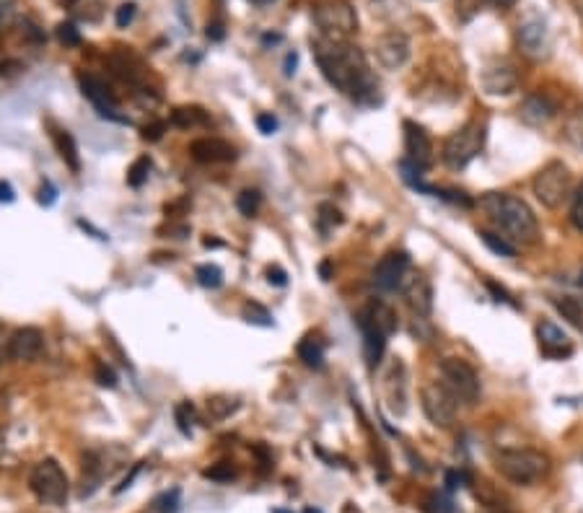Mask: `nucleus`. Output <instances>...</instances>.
<instances>
[{
	"label": "nucleus",
	"mask_w": 583,
	"mask_h": 513,
	"mask_svg": "<svg viewBox=\"0 0 583 513\" xmlns=\"http://www.w3.org/2000/svg\"><path fill=\"white\" fill-rule=\"evenodd\" d=\"M314 57L322 70V76L350 96L361 107H376L381 102L379 81L368 68V60L358 47H353L348 39H327L319 37L314 42Z\"/></svg>",
	"instance_id": "nucleus-1"
},
{
	"label": "nucleus",
	"mask_w": 583,
	"mask_h": 513,
	"mask_svg": "<svg viewBox=\"0 0 583 513\" xmlns=\"http://www.w3.org/2000/svg\"><path fill=\"white\" fill-rule=\"evenodd\" d=\"M480 208L490 216V221L501 228L511 244L532 247L539 241V223L534 210L516 195L508 192H488L480 197Z\"/></svg>",
	"instance_id": "nucleus-2"
},
{
	"label": "nucleus",
	"mask_w": 583,
	"mask_h": 513,
	"mask_svg": "<svg viewBox=\"0 0 583 513\" xmlns=\"http://www.w3.org/2000/svg\"><path fill=\"white\" fill-rule=\"evenodd\" d=\"M495 469L514 485H534L550 472V456L537 449H498L493 456Z\"/></svg>",
	"instance_id": "nucleus-3"
},
{
	"label": "nucleus",
	"mask_w": 583,
	"mask_h": 513,
	"mask_svg": "<svg viewBox=\"0 0 583 513\" xmlns=\"http://www.w3.org/2000/svg\"><path fill=\"white\" fill-rule=\"evenodd\" d=\"M29 490L45 506H65L70 495V482L58 459L47 456V459L34 464V469L29 472Z\"/></svg>",
	"instance_id": "nucleus-4"
},
{
	"label": "nucleus",
	"mask_w": 583,
	"mask_h": 513,
	"mask_svg": "<svg viewBox=\"0 0 583 513\" xmlns=\"http://www.w3.org/2000/svg\"><path fill=\"white\" fill-rule=\"evenodd\" d=\"M482 146H485V125L472 120L464 127H459L457 133H451L449 138H446L441 159H444V164L454 171L467 169V166L482 153Z\"/></svg>",
	"instance_id": "nucleus-5"
},
{
	"label": "nucleus",
	"mask_w": 583,
	"mask_h": 513,
	"mask_svg": "<svg viewBox=\"0 0 583 513\" xmlns=\"http://www.w3.org/2000/svg\"><path fill=\"white\" fill-rule=\"evenodd\" d=\"M534 197L550 210H558L560 205L573 195V174L563 161H550L537 171L532 182Z\"/></svg>",
	"instance_id": "nucleus-6"
},
{
	"label": "nucleus",
	"mask_w": 583,
	"mask_h": 513,
	"mask_svg": "<svg viewBox=\"0 0 583 513\" xmlns=\"http://www.w3.org/2000/svg\"><path fill=\"white\" fill-rule=\"evenodd\" d=\"M311 16L322 37L327 39H348L350 34L358 32V16L350 0H322L314 6Z\"/></svg>",
	"instance_id": "nucleus-7"
},
{
	"label": "nucleus",
	"mask_w": 583,
	"mask_h": 513,
	"mask_svg": "<svg viewBox=\"0 0 583 513\" xmlns=\"http://www.w3.org/2000/svg\"><path fill=\"white\" fill-rule=\"evenodd\" d=\"M438 368H441V384L457 397V402L475 405L480 399V376L475 368L462 358H444Z\"/></svg>",
	"instance_id": "nucleus-8"
},
{
	"label": "nucleus",
	"mask_w": 583,
	"mask_h": 513,
	"mask_svg": "<svg viewBox=\"0 0 583 513\" xmlns=\"http://www.w3.org/2000/svg\"><path fill=\"white\" fill-rule=\"evenodd\" d=\"M420 405H423L425 418L431 420L436 428H451L454 420H457L459 410L457 397H454L441 381L423 387V392H420Z\"/></svg>",
	"instance_id": "nucleus-9"
},
{
	"label": "nucleus",
	"mask_w": 583,
	"mask_h": 513,
	"mask_svg": "<svg viewBox=\"0 0 583 513\" xmlns=\"http://www.w3.org/2000/svg\"><path fill=\"white\" fill-rule=\"evenodd\" d=\"M516 39H519V50L524 52L529 60H545L552 52V37L547 24L539 16H529L519 24V32H516Z\"/></svg>",
	"instance_id": "nucleus-10"
},
{
	"label": "nucleus",
	"mask_w": 583,
	"mask_h": 513,
	"mask_svg": "<svg viewBox=\"0 0 583 513\" xmlns=\"http://www.w3.org/2000/svg\"><path fill=\"white\" fill-rule=\"evenodd\" d=\"M374 55H376V60H379L381 68H387V70L405 68L407 60H410V55H412L410 39H407L405 32L389 29V32H384L374 42Z\"/></svg>",
	"instance_id": "nucleus-11"
},
{
	"label": "nucleus",
	"mask_w": 583,
	"mask_h": 513,
	"mask_svg": "<svg viewBox=\"0 0 583 513\" xmlns=\"http://www.w3.org/2000/svg\"><path fill=\"white\" fill-rule=\"evenodd\" d=\"M407 270H410V257L407 252H387L376 262L374 273H371V280L379 291L389 293V291H400L402 280H405Z\"/></svg>",
	"instance_id": "nucleus-12"
},
{
	"label": "nucleus",
	"mask_w": 583,
	"mask_h": 513,
	"mask_svg": "<svg viewBox=\"0 0 583 513\" xmlns=\"http://www.w3.org/2000/svg\"><path fill=\"white\" fill-rule=\"evenodd\" d=\"M400 293L405 298V304L410 306L415 317H431L433 311V285L423 273H410L407 270L405 280L400 285Z\"/></svg>",
	"instance_id": "nucleus-13"
},
{
	"label": "nucleus",
	"mask_w": 583,
	"mask_h": 513,
	"mask_svg": "<svg viewBox=\"0 0 583 513\" xmlns=\"http://www.w3.org/2000/svg\"><path fill=\"white\" fill-rule=\"evenodd\" d=\"M480 86L488 96H508L519 89V73L506 60H495L480 73Z\"/></svg>",
	"instance_id": "nucleus-14"
},
{
	"label": "nucleus",
	"mask_w": 583,
	"mask_h": 513,
	"mask_svg": "<svg viewBox=\"0 0 583 513\" xmlns=\"http://www.w3.org/2000/svg\"><path fill=\"white\" fill-rule=\"evenodd\" d=\"M402 127H405V161L415 166V169L428 171L433 164L431 135L425 133V127H420L418 122L407 120Z\"/></svg>",
	"instance_id": "nucleus-15"
},
{
	"label": "nucleus",
	"mask_w": 583,
	"mask_h": 513,
	"mask_svg": "<svg viewBox=\"0 0 583 513\" xmlns=\"http://www.w3.org/2000/svg\"><path fill=\"white\" fill-rule=\"evenodd\" d=\"M81 91H83V96H86V99H89V102L94 104L96 112L102 114L104 120L130 122L120 114V107H117L115 94H112V89H109V86L102 81V78L81 76Z\"/></svg>",
	"instance_id": "nucleus-16"
},
{
	"label": "nucleus",
	"mask_w": 583,
	"mask_h": 513,
	"mask_svg": "<svg viewBox=\"0 0 583 513\" xmlns=\"http://www.w3.org/2000/svg\"><path fill=\"white\" fill-rule=\"evenodd\" d=\"M6 345L11 361H37L42 350H45V332L37 330V327H21L8 337Z\"/></svg>",
	"instance_id": "nucleus-17"
},
{
	"label": "nucleus",
	"mask_w": 583,
	"mask_h": 513,
	"mask_svg": "<svg viewBox=\"0 0 583 513\" xmlns=\"http://www.w3.org/2000/svg\"><path fill=\"white\" fill-rule=\"evenodd\" d=\"M537 342L539 350L545 358L550 361H563V358H571L573 355V345L568 340L563 330H560L558 324L552 322H539L537 324Z\"/></svg>",
	"instance_id": "nucleus-18"
},
{
	"label": "nucleus",
	"mask_w": 583,
	"mask_h": 513,
	"mask_svg": "<svg viewBox=\"0 0 583 513\" xmlns=\"http://www.w3.org/2000/svg\"><path fill=\"white\" fill-rule=\"evenodd\" d=\"M355 324H358V330H361L363 353H366L368 368H376L381 361V355H384V348H387L389 337L371 322V317H368L363 309L355 314Z\"/></svg>",
	"instance_id": "nucleus-19"
},
{
	"label": "nucleus",
	"mask_w": 583,
	"mask_h": 513,
	"mask_svg": "<svg viewBox=\"0 0 583 513\" xmlns=\"http://www.w3.org/2000/svg\"><path fill=\"white\" fill-rule=\"evenodd\" d=\"M190 156L197 164H229L236 159V148L221 138H197L190 143Z\"/></svg>",
	"instance_id": "nucleus-20"
},
{
	"label": "nucleus",
	"mask_w": 583,
	"mask_h": 513,
	"mask_svg": "<svg viewBox=\"0 0 583 513\" xmlns=\"http://www.w3.org/2000/svg\"><path fill=\"white\" fill-rule=\"evenodd\" d=\"M555 112H558V109H555V104H552L545 94L526 96L519 107L521 120H524L526 125H534V127L547 125V122L555 117Z\"/></svg>",
	"instance_id": "nucleus-21"
},
{
	"label": "nucleus",
	"mask_w": 583,
	"mask_h": 513,
	"mask_svg": "<svg viewBox=\"0 0 583 513\" xmlns=\"http://www.w3.org/2000/svg\"><path fill=\"white\" fill-rule=\"evenodd\" d=\"M387 402L389 407H392L397 415H402V412L407 410V374H405V366H402L400 361H394L392 368H389L387 374Z\"/></svg>",
	"instance_id": "nucleus-22"
},
{
	"label": "nucleus",
	"mask_w": 583,
	"mask_h": 513,
	"mask_svg": "<svg viewBox=\"0 0 583 513\" xmlns=\"http://www.w3.org/2000/svg\"><path fill=\"white\" fill-rule=\"evenodd\" d=\"M52 143L58 148L60 159L65 161V166H68L73 174H78V171H81V153H78L76 138H73L68 130H63V127H52Z\"/></svg>",
	"instance_id": "nucleus-23"
},
{
	"label": "nucleus",
	"mask_w": 583,
	"mask_h": 513,
	"mask_svg": "<svg viewBox=\"0 0 583 513\" xmlns=\"http://www.w3.org/2000/svg\"><path fill=\"white\" fill-rule=\"evenodd\" d=\"M363 311H366L368 317H371V322H374L387 337H392L394 332H397V311H394L387 301H376L374 298L371 304L363 306Z\"/></svg>",
	"instance_id": "nucleus-24"
},
{
	"label": "nucleus",
	"mask_w": 583,
	"mask_h": 513,
	"mask_svg": "<svg viewBox=\"0 0 583 513\" xmlns=\"http://www.w3.org/2000/svg\"><path fill=\"white\" fill-rule=\"evenodd\" d=\"M63 6L73 19L96 24L104 16V0H63Z\"/></svg>",
	"instance_id": "nucleus-25"
},
{
	"label": "nucleus",
	"mask_w": 583,
	"mask_h": 513,
	"mask_svg": "<svg viewBox=\"0 0 583 513\" xmlns=\"http://www.w3.org/2000/svg\"><path fill=\"white\" fill-rule=\"evenodd\" d=\"M172 125L179 130H192V127H208L210 114L200 107H177L172 112Z\"/></svg>",
	"instance_id": "nucleus-26"
},
{
	"label": "nucleus",
	"mask_w": 583,
	"mask_h": 513,
	"mask_svg": "<svg viewBox=\"0 0 583 513\" xmlns=\"http://www.w3.org/2000/svg\"><path fill=\"white\" fill-rule=\"evenodd\" d=\"M298 358L304 361V366L309 368H322L324 366V342L317 335H306L304 340L298 342Z\"/></svg>",
	"instance_id": "nucleus-27"
},
{
	"label": "nucleus",
	"mask_w": 583,
	"mask_h": 513,
	"mask_svg": "<svg viewBox=\"0 0 583 513\" xmlns=\"http://www.w3.org/2000/svg\"><path fill=\"white\" fill-rule=\"evenodd\" d=\"M555 309H558L560 314H563V319H568L576 330H583V304L578 298L573 296L555 298Z\"/></svg>",
	"instance_id": "nucleus-28"
},
{
	"label": "nucleus",
	"mask_w": 583,
	"mask_h": 513,
	"mask_svg": "<svg viewBox=\"0 0 583 513\" xmlns=\"http://www.w3.org/2000/svg\"><path fill=\"white\" fill-rule=\"evenodd\" d=\"M480 239L482 244H485L493 254H498V257H506V260L516 257V247L506 239V236L495 234V231H480Z\"/></svg>",
	"instance_id": "nucleus-29"
},
{
	"label": "nucleus",
	"mask_w": 583,
	"mask_h": 513,
	"mask_svg": "<svg viewBox=\"0 0 583 513\" xmlns=\"http://www.w3.org/2000/svg\"><path fill=\"white\" fill-rule=\"evenodd\" d=\"M148 177H151V159H148V156H140V159L130 166V171H127V184L138 190V187H143V184L148 182Z\"/></svg>",
	"instance_id": "nucleus-30"
},
{
	"label": "nucleus",
	"mask_w": 583,
	"mask_h": 513,
	"mask_svg": "<svg viewBox=\"0 0 583 513\" xmlns=\"http://www.w3.org/2000/svg\"><path fill=\"white\" fill-rule=\"evenodd\" d=\"M260 205H262V195L257 190H244V192H239V197H236V208H239L241 216L254 218L257 216V210H260Z\"/></svg>",
	"instance_id": "nucleus-31"
},
{
	"label": "nucleus",
	"mask_w": 583,
	"mask_h": 513,
	"mask_svg": "<svg viewBox=\"0 0 583 513\" xmlns=\"http://www.w3.org/2000/svg\"><path fill=\"white\" fill-rule=\"evenodd\" d=\"M195 278L203 288H221L223 270L218 265H200L195 270Z\"/></svg>",
	"instance_id": "nucleus-32"
},
{
	"label": "nucleus",
	"mask_w": 583,
	"mask_h": 513,
	"mask_svg": "<svg viewBox=\"0 0 583 513\" xmlns=\"http://www.w3.org/2000/svg\"><path fill=\"white\" fill-rule=\"evenodd\" d=\"M174 418H177L179 431H182L184 436H190V433H192V425L197 423L195 407H192L190 402H179V405L174 407Z\"/></svg>",
	"instance_id": "nucleus-33"
},
{
	"label": "nucleus",
	"mask_w": 583,
	"mask_h": 513,
	"mask_svg": "<svg viewBox=\"0 0 583 513\" xmlns=\"http://www.w3.org/2000/svg\"><path fill=\"white\" fill-rule=\"evenodd\" d=\"M565 138L571 140L578 151H583V109H578L571 120H568V125H565Z\"/></svg>",
	"instance_id": "nucleus-34"
},
{
	"label": "nucleus",
	"mask_w": 583,
	"mask_h": 513,
	"mask_svg": "<svg viewBox=\"0 0 583 513\" xmlns=\"http://www.w3.org/2000/svg\"><path fill=\"white\" fill-rule=\"evenodd\" d=\"M239 407V402H234V399H229V397H213V399H208V412L213 415V418H218V420H223V418H229L231 412Z\"/></svg>",
	"instance_id": "nucleus-35"
},
{
	"label": "nucleus",
	"mask_w": 583,
	"mask_h": 513,
	"mask_svg": "<svg viewBox=\"0 0 583 513\" xmlns=\"http://www.w3.org/2000/svg\"><path fill=\"white\" fill-rule=\"evenodd\" d=\"M319 228H322L324 234L330 231V228H335V226H340L343 223V213L337 208H332V205H319Z\"/></svg>",
	"instance_id": "nucleus-36"
},
{
	"label": "nucleus",
	"mask_w": 583,
	"mask_h": 513,
	"mask_svg": "<svg viewBox=\"0 0 583 513\" xmlns=\"http://www.w3.org/2000/svg\"><path fill=\"white\" fill-rule=\"evenodd\" d=\"M244 317L252 324H262V327H273V314L260 304H247L244 306Z\"/></svg>",
	"instance_id": "nucleus-37"
},
{
	"label": "nucleus",
	"mask_w": 583,
	"mask_h": 513,
	"mask_svg": "<svg viewBox=\"0 0 583 513\" xmlns=\"http://www.w3.org/2000/svg\"><path fill=\"white\" fill-rule=\"evenodd\" d=\"M203 475L208 477V480H216V482H231L236 475H239V472H236V467H234V464H231V462H218L216 467L205 469Z\"/></svg>",
	"instance_id": "nucleus-38"
},
{
	"label": "nucleus",
	"mask_w": 583,
	"mask_h": 513,
	"mask_svg": "<svg viewBox=\"0 0 583 513\" xmlns=\"http://www.w3.org/2000/svg\"><path fill=\"white\" fill-rule=\"evenodd\" d=\"M94 379L99 381V387H107V389L117 387V374L104 361H94Z\"/></svg>",
	"instance_id": "nucleus-39"
},
{
	"label": "nucleus",
	"mask_w": 583,
	"mask_h": 513,
	"mask_svg": "<svg viewBox=\"0 0 583 513\" xmlns=\"http://www.w3.org/2000/svg\"><path fill=\"white\" fill-rule=\"evenodd\" d=\"M58 39L63 42L65 47H78L81 45V32L76 29V24H70V21H63L58 26Z\"/></svg>",
	"instance_id": "nucleus-40"
},
{
	"label": "nucleus",
	"mask_w": 583,
	"mask_h": 513,
	"mask_svg": "<svg viewBox=\"0 0 583 513\" xmlns=\"http://www.w3.org/2000/svg\"><path fill=\"white\" fill-rule=\"evenodd\" d=\"M571 223H573V228H576V231H581V234H583V184L576 190V195H573Z\"/></svg>",
	"instance_id": "nucleus-41"
},
{
	"label": "nucleus",
	"mask_w": 583,
	"mask_h": 513,
	"mask_svg": "<svg viewBox=\"0 0 583 513\" xmlns=\"http://www.w3.org/2000/svg\"><path fill=\"white\" fill-rule=\"evenodd\" d=\"M16 21V0H0V32Z\"/></svg>",
	"instance_id": "nucleus-42"
},
{
	"label": "nucleus",
	"mask_w": 583,
	"mask_h": 513,
	"mask_svg": "<svg viewBox=\"0 0 583 513\" xmlns=\"http://www.w3.org/2000/svg\"><path fill=\"white\" fill-rule=\"evenodd\" d=\"M159 513H177L179 508V490H172V493L161 495L159 501L153 503Z\"/></svg>",
	"instance_id": "nucleus-43"
},
{
	"label": "nucleus",
	"mask_w": 583,
	"mask_h": 513,
	"mask_svg": "<svg viewBox=\"0 0 583 513\" xmlns=\"http://www.w3.org/2000/svg\"><path fill=\"white\" fill-rule=\"evenodd\" d=\"M135 13H138V6H135V3H125V6L117 8V16H115L117 26H120V29H127V26L133 24Z\"/></svg>",
	"instance_id": "nucleus-44"
},
{
	"label": "nucleus",
	"mask_w": 583,
	"mask_h": 513,
	"mask_svg": "<svg viewBox=\"0 0 583 513\" xmlns=\"http://www.w3.org/2000/svg\"><path fill=\"white\" fill-rule=\"evenodd\" d=\"M164 133H166V122H161V120H156V122H151V125H146L143 127V140H148V143H159L161 138H164Z\"/></svg>",
	"instance_id": "nucleus-45"
},
{
	"label": "nucleus",
	"mask_w": 583,
	"mask_h": 513,
	"mask_svg": "<svg viewBox=\"0 0 583 513\" xmlns=\"http://www.w3.org/2000/svg\"><path fill=\"white\" fill-rule=\"evenodd\" d=\"M257 127H260V133L273 135L278 130V120H275L273 114H257Z\"/></svg>",
	"instance_id": "nucleus-46"
},
{
	"label": "nucleus",
	"mask_w": 583,
	"mask_h": 513,
	"mask_svg": "<svg viewBox=\"0 0 583 513\" xmlns=\"http://www.w3.org/2000/svg\"><path fill=\"white\" fill-rule=\"evenodd\" d=\"M485 285H488V291H493V296H495V301H503V304H511V306H519L514 301V298L508 296V291L506 288H498V285L493 283V280H485Z\"/></svg>",
	"instance_id": "nucleus-47"
},
{
	"label": "nucleus",
	"mask_w": 583,
	"mask_h": 513,
	"mask_svg": "<svg viewBox=\"0 0 583 513\" xmlns=\"http://www.w3.org/2000/svg\"><path fill=\"white\" fill-rule=\"evenodd\" d=\"M464 482H469L467 472H449V475H446V488H449V490L462 488Z\"/></svg>",
	"instance_id": "nucleus-48"
},
{
	"label": "nucleus",
	"mask_w": 583,
	"mask_h": 513,
	"mask_svg": "<svg viewBox=\"0 0 583 513\" xmlns=\"http://www.w3.org/2000/svg\"><path fill=\"white\" fill-rule=\"evenodd\" d=\"M267 280H270V283H275V285H286L288 283V275L283 273L280 267H270V270H267Z\"/></svg>",
	"instance_id": "nucleus-49"
},
{
	"label": "nucleus",
	"mask_w": 583,
	"mask_h": 513,
	"mask_svg": "<svg viewBox=\"0 0 583 513\" xmlns=\"http://www.w3.org/2000/svg\"><path fill=\"white\" fill-rule=\"evenodd\" d=\"M39 203H45V205L55 203V190H52L50 182L42 184V190H39Z\"/></svg>",
	"instance_id": "nucleus-50"
},
{
	"label": "nucleus",
	"mask_w": 583,
	"mask_h": 513,
	"mask_svg": "<svg viewBox=\"0 0 583 513\" xmlns=\"http://www.w3.org/2000/svg\"><path fill=\"white\" fill-rule=\"evenodd\" d=\"M431 503H436V508H433L436 513H454V508H451L449 498H438V495H436V498H433Z\"/></svg>",
	"instance_id": "nucleus-51"
},
{
	"label": "nucleus",
	"mask_w": 583,
	"mask_h": 513,
	"mask_svg": "<svg viewBox=\"0 0 583 513\" xmlns=\"http://www.w3.org/2000/svg\"><path fill=\"white\" fill-rule=\"evenodd\" d=\"M488 6H493V8H501V11H506V8H511L516 3V0H485Z\"/></svg>",
	"instance_id": "nucleus-52"
},
{
	"label": "nucleus",
	"mask_w": 583,
	"mask_h": 513,
	"mask_svg": "<svg viewBox=\"0 0 583 513\" xmlns=\"http://www.w3.org/2000/svg\"><path fill=\"white\" fill-rule=\"evenodd\" d=\"M0 200H6V203H11L13 200V190L6 182H0Z\"/></svg>",
	"instance_id": "nucleus-53"
},
{
	"label": "nucleus",
	"mask_w": 583,
	"mask_h": 513,
	"mask_svg": "<svg viewBox=\"0 0 583 513\" xmlns=\"http://www.w3.org/2000/svg\"><path fill=\"white\" fill-rule=\"evenodd\" d=\"M208 37H210V39H223V26H221V24L208 26Z\"/></svg>",
	"instance_id": "nucleus-54"
},
{
	"label": "nucleus",
	"mask_w": 583,
	"mask_h": 513,
	"mask_svg": "<svg viewBox=\"0 0 583 513\" xmlns=\"http://www.w3.org/2000/svg\"><path fill=\"white\" fill-rule=\"evenodd\" d=\"M8 361H11V355H8V345H0V366Z\"/></svg>",
	"instance_id": "nucleus-55"
},
{
	"label": "nucleus",
	"mask_w": 583,
	"mask_h": 513,
	"mask_svg": "<svg viewBox=\"0 0 583 513\" xmlns=\"http://www.w3.org/2000/svg\"><path fill=\"white\" fill-rule=\"evenodd\" d=\"M573 6H576V13H578V19L583 21V0H573Z\"/></svg>",
	"instance_id": "nucleus-56"
},
{
	"label": "nucleus",
	"mask_w": 583,
	"mask_h": 513,
	"mask_svg": "<svg viewBox=\"0 0 583 513\" xmlns=\"http://www.w3.org/2000/svg\"><path fill=\"white\" fill-rule=\"evenodd\" d=\"M3 451H6V436L0 433V454H3Z\"/></svg>",
	"instance_id": "nucleus-57"
},
{
	"label": "nucleus",
	"mask_w": 583,
	"mask_h": 513,
	"mask_svg": "<svg viewBox=\"0 0 583 513\" xmlns=\"http://www.w3.org/2000/svg\"><path fill=\"white\" fill-rule=\"evenodd\" d=\"M252 3H257V6H267V3H273V0H252Z\"/></svg>",
	"instance_id": "nucleus-58"
},
{
	"label": "nucleus",
	"mask_w": 583,
	"mask_h": 513,
	"mask_svg": "<svg viewBox=\"0 0 583 513\" xmlns=\"http://www.w3.org/2000/svg\"><path fill=\"white\" fill-rule=\"evenodd\" d=\"M495 513H511V511H495Z\"/></svg>",
	"instance_id": "nucleus-59"
},
{
	"label": "nucleus",
	"mask_w": 583,
	"mask_h": 513,
	"mask_svg": "<svg viewBox=\"0 0 583 513\" xmlns=\"http://www.w3.org/2000/svg\"><path fill=\"white\" fill-rule=\"evenodd\" d=\"M581 285H583V275H581Z\"/></svg>",
	"instance_id": "nucleus-60"
}]
</instances>
